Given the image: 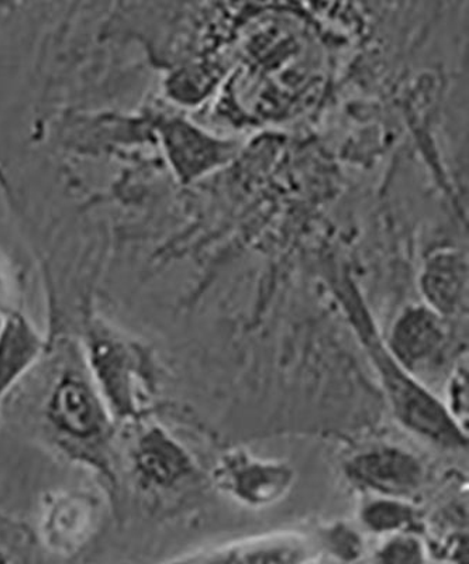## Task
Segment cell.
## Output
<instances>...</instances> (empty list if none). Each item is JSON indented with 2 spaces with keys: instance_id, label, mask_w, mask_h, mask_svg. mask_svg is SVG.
Instances as JSON below:
<instances>
[{
  "instance_id": "obj_1",
  "label": "cell",
  "mask_w": 469,
  "mask_h": 564,
  "mask_svg": "<svg viewBox=\"0 0 469 564\" xmlns=\"http://www.w3.org/2000/svg\"><path fill=\"white\" fill-rule=\"evenodd\" d=\"M47 381L39 404L40 427L55 452L94 473L109 501L118 500L116 425L94 384L79 341L52 339Z\"/></svg>"
},
{
  "instance_id": "obj_2",
  "label": "cell",
  "mask_w": 469,
  "mask_h": 564,
  "mask_svg": "<svg viewBox=\"0 0 469 564\" xmlns=\"http://www.w3.org/2000/svg\"><path fill=\"white\" fill-rule=\"evenodd\" d=\"M79 345L90 379L116 425L126 427L144 421L154 388V362L150 351L92 317L85 326Z\"/></svg>"
},
{
  "instance_id": "obj_3",
  "label": "cell",
  "mask_w": 469,
  "mask_h": 564,
  "mask_svg": "<svg viewBox=\"0 0 469 564\" xmlns=\"http://www.w3.org/2000/svg\"><path fill=\"white\" fill-rule=\"evenodd\" d=\"M364 539L345 522L240 539L159 564H351L364 556Z\"/></svg>"
},
{
  "instance_id": "obj_4",
  "label": "cell",
  "mask_w": 469,
  "mask_h": 564,
  "mask_svg": "<svg viewBox=\"0 0 469 564\" xmlns=\"http://www.w3.org/2000/svg\"><path fill=\"white\" fill-rule=\"evenodd\" d=\"M368 352L380 372L388 400L397 421L406 430L447 449H461L467 445L466 430L421 382L413 379L372 334H362Z\"/></svg>"
},
{
  "instance_id": "obj_5",
  "label": "cell",
  "mask_w": 469,
  "mask_h": 564,
  "mask_svg": "<svg viewBox=\"0 0 469 564\" xmlns=\"http://www.w3.org/2000/svg\"><path fill=\"white\" fill-rule=\"evenodd\" d=\"M103 516V498L87 488L47 494L35 538L53 555L73 557L98 532Z\"/></svg>"
},
{
  "instance_id": "obj_6",
  "label": "cell",
  "mask_w": 469,
  "mask_h": 564,
  "mask_svg": "<svg viewBox=\"0 0 469 564\" xmlns=\"http://www.w3.org/2000/svg\"><path fill=\"white\" fill-rule=\"evenodd\" d=\"M348 478L382 498L406 500L425 485L426 468L402 447L378 445L357 453L346 463Z\"/></svg>"
},
{
  "instance_id": "obj_7",
  "label": "cell",
  "mask_w": 469,
  "mask_h": 564,
  "mask_svg": "<svg viewBox=\"0 0 469 564\" xmlns=\"http://www.w3.org/2000/svg\"><path fill=\"white\" fill-rule=\"evenodd\" d=\"M126 427L131 430L128 445L130 471L141 490H168L188 475V455L163 427L145 421Z\"/></svg>"
},
{
  "instance_id": "obj_8",
  "label": "cell",
  "mask_w": 469,
  "mask_h": 564,
  "mask_svg": "<svg viewBox=\"0 0 469 564\" xmlns=\"http://www.w3.org/2000/svg\"><path fill=\"white\" fill-rule=\"evenodd\" d=\"M221 490L247 507L279 502L294 486V470L285 463L260 460L237 452L221 462L215 475Z\"/></svg>"
},
{
  "instance_id": "obj_9",
  "label": "cell",
  "mask_w": 469,
  "mask_h": 564,
  "mask_svg": "<svg viewBox=\"0 0 469 564\" xmlns=\"http://www.w3.org/2000/svg\"><path fill=\"white\" fill-rule=\"evenodd\" d=\"M52 339L43 335L23 311L0 319V425L4 402L44 360Z\"/></svg>"
},
{
  "instance_id": "obj_10",
  "label": "cell",
  "mask_w": 469,
  "mask_h": 564,
  "mask_svg": "<svg viewBox=\"0 0 469 564\" xmlns=\"http://www.w3.org/2000/svg\"><path fill=\"white\" fill-rule=\"evenodd\" d=\"M446 341L440 315L426 306H416L407 310L393 326L388 350L413 376L441 356Z\"/></svg>"
},
{
  "instance_id": "obj_11",
  "label": "cell",
  "mask_w": 469,
  "mask_h": 564,
  "mask_svg": "<svg viewBox=\"0 0 469 564\" xmlns=\"http://www.w3.org/2000/svg\"><path fill=\"white\" fill-rule=\"evenodd\" d=\"M360 520L368 531L377 535H395V533H417L423 531V522L415 508L405 500L395 498H377L361 510Z\"/></svg>"
},
{
  "instance_id": "obj_12",
  "label": "cell",
  "mask_w": 469,
  "mask_h": 564,
  "mask_svg": "<svg viewBox=\"0 0 469 564\" xmlns=\"http://www.w3.org/2000/svg\"><path fill=\"white\" fill-rule=\"evenodd\" d=\"M425 289L428 302L438 315L456 314L462 300V274L454 264L443 265L428 273Z\"/></svg>"
},
{
  "instance_id": "obj_13",
  "label": "cell",
  "mask_w": 469,
  "mask_h": 564,
  "mask_svg": "<svg viewBox=\"0 0 469 564\" xmlns=\"http://www.w3.org/2000/svg\"><path fill=\"white\" fill-rule=\"evenodd\" d=\"M426 542L417 533H395L377 549L371 564H427Z\"/></svg>"
},
{
  "instance_id": "obj_14",
  "label": "cell",
  "mask_w": 469,
  "mask_h": 564,
  "mask_svg": "<svg viewBox=\"0 0 469 564\" xmlns=\"http://www.w3.org/2000/svg\"><path fill=\"white\" fill-rule=\"evenodd\" d=\"M22 311L17 281L8 260L0 253V319Z\"/></svg>"
},
{
  "instance_id": "obj_15",
  "label": "cell",
  "mask_w": 469,
  "mask_h": 564,
  "mask_svg": "<svg viewBox=\"0 0 469 564\" xmlns=\"http://www.w3.org/2000/svg\"><path fill=\"white\" fill-rule=\"evenodd\" d=\"M468 388H467V372H458L457 379L452 381L451 387V405L448 411L460 423L463 412L467 415L468 408Z\"/></svg>"
},
{
  "instance_id": "obj_16",
  "label": "cell",
  "mask_w": 469,
  "mask_h": 564,
  "mask_svg": "<svg viewBox=\"0 0 469 564\" xmlns=\"http://www.w3.org/2000/svg\"><path fill=\"white\" fill-rule=\"evenodd\" d=\"M7 520V517L0 512V527ZM0 564H22L19 562V557L13 555V552L10 551V547L0 539Z\"/></svg>"
}]
</instances>
